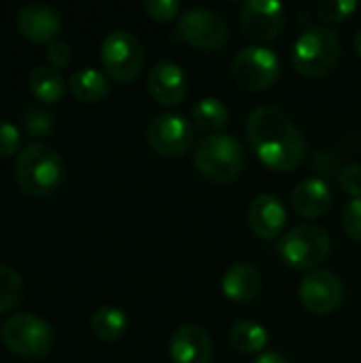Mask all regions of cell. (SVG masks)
Segmentation results:
<instances>
[{
	"mask_svg": "<svg viewBox=\"0 0 361 363\" xmlns=\"http://www.w3.org/2000/svg\"><path fill=\"white\" fill-rule=\"evenodd\" d=\"M247 136L262 164L274 172H291L306 157L302 130L279 106H257L247 119Z\"/></svg>",
	"mask_w": 361,
	"mask_h": 363,
	"instance_id": "6da1fadb",
	"label": "cell"
},
{
	"mask_svg": "<svg viewBox=\"0 0 361 363\" xmlns=\"http://www.w3.org/2000/svg\"><path fill=\"white\" fill-rule=\"evenodd\" d=\"M15 179L21 191L32 198H47L55 194L64 179L62 155L51 145L30 143L17 155Z\"/></svg>",
	"mask_w": 361,
	"mask_h": 363,
	"instance_id": "7a4b0ae2",
	"label": "cell"
},
{
	"mask_svg": "<svg viewBox=\"0 0 361 363\" xmlns=\"http://www.w3.org/2000/svg\"><path fill=\"white\" fill-rule=\"evenodd\" d=\"M340 57V43L332 28L315 26L304 30L291 51L294 68L309 79H321L330 74Z\"/></svg>",
	"mask_w": 361,
	"mask_h": 363,
	"instance_id": "3957f363",
	"label": "cell"
},
{
	"mask_svg": "<svg viewBox=\"0 0 361 363\" xmlns=\"http://www.w3.org/2000/svg\"><path fill=\"white\" fill-rule=\"evenodd\" d=\"M194 162L198 172L213 183H232L245 168V151L230 134H211L196 147Z\"/></svg>",
	"mask_w": 361,
	"mask_h": 363,
	"instance_id": "277c9868",
	"label": "cell"
},
{
	"mask_svg": "<svg viewBox=\"0 0 361 363\" xmlns=\"http://www.w3.org/2000/svg\"><path fill=\"white\" fill-rule=\"evenodd\" d=\"M330 251H332L330 234L315 223L296 225L279 240V255L287 266L296 270L317 268L330 257Z\"/></svg>",
	"mask_w": 361,
	"mask_h": 363,
	"instance_id": "5b68a950",
	"label": "cell"
},
{
	"mask_svg": "<svg viewBox=\"0 0 361 363\" xmlns=\"http://www.w3.org/2000/svg\"><path fill=\"white\" fill-rule=\"evenodd\" d=\"M2 342L19 357L26 359H40L49 353L53 345V332L49 323L32 313H17L11 315L2 330Z\"/></svg>",
	"mask_w": 361,
	"mask_h": 363,
	"instance_id": "8992f818",
	"label": "cell"
},
{
	"mask_svg": "<svg viewBox=\"0 0 361 363\" xmlns=\"http://www.w3.org/2000/svg\"><path fill=\"white\" fill-rule=\"evenodd\" d=\"M100 60L109 77L119 83L134 81L145 64V47L140 38L128 30H113L100 47Z\"/></svg>",
	"mask_w": 361,
	"mask_h": 363,
	"instance_id": "52a82bcc",
	"label": "cell"
},
{
	"mask_svg": "<svg viewBox=\"0 0 361 363\" xmlns=\"http://www.w3.org/2000/svg\"><path fill=\"white\" fill-rule=\"evenodd\" d=\"M228 23L213 9L196 6L185 11L172 32V38L200 51H217L228 43Z\"/></svg>",
	"mask_w": 361,
	"mask_h": 363,
	"instance_id": "ba28073f",
	"label": "cell"
},
{
	"mask_svg": "<svg viewBox=\"0 0 361 363\" xmlns=\"http://www.w3.org/2000/svg\"><path fill=\"white\" fill-rule=\"evenodd\" d=\"M279 57L274 51L262 45H253L236 53L232 62V74L236 83L247 91H266L279 79Z\"/></svg>",
	"mask_w": 361,
	"mask_h": 363,
	"instance_id": "9c48e42d",
	"label": "cell"
},
{
	"mask_svg": "<svg viewBox=\"0 0 361 363\" xmlns=\"http://www.w3.org/2000/svg\"><path fill=\"white\" fill-rule=\"evenodd\" d=\"M147 140L155 153L164 157H179L189 149L194 128L181 113H160L147 128Z\"/></svg>",
	"mask_w": 361,
	"mask_h": 363,
	"instance_id": "30bf717a",
	"label": "cell"
},
{
	"mask_svg": "<svg viewBox=\"0 0 361 363\" xmlns=\"http://www.w3.org/2000/svg\"><path fill=\"white\" fill-rule=\"evenodd\" d=\"M240 28L257 45L270 43L285 28V6L277 0H247L240 6Z\"/></svg>",
	"mask_w": 361,
	"mask_h": 363,
	"instance_id": "8fae6325",
	"label": "cell"
},
{
	"mask_svg": "<svg viewBox=\"0 0 361 363\" xmlns=\"http://www.w3.org/2000/svg\"><path fill=\"white\" fill-rule=\"evenodd\" d=\"M343 281L330 270H313L300 283V302L313 315H328L343 302Z\"/></svg>",
	"mask_w": 361,
	"mask_h": 363,
	"instance_id": "7c38bea8",
	"label": "cell"
},
{
	"mask_svg": "<svg viewBox=\"0 0 361 363\" xmlns=\"http://www.w3.org/2000/svg\"><path fill=\"white\" fill-rule=\"evenodd\" d=\"M19 32L34 43H53L62 30V15L45 2H28L17 11Z\"/></svg>",
	"mask_w": 361,
	"mask_h": 363,
	"instance_id": "4fadbf2b",
	"label": "cell"
},
{
	"mask_svg": "<svg viewBox=\"0 0 361 363\" xmlns=\"http://www.w3.org/2000/svg\"><path fill=\"white\" fill-rule=\"evenodd\" d=\"M147 89L157 104L174 106L183 102L187 94V77L179 64L157 62L147 74Z\"/></svg>",
	"mask_w": 361,
	"mask_h": 363,
	"instance_id": "5bb4252c",
	"label": "cell"
},
{
	"mask_svg": "<svg viewBox=\"0 0 361 363\" xmlns=\"http://www.w3.org/2000/svg\"><path fill=\"white\" fill-rule=\"evenodd\" d=\"M170 357L174 363H209L213 357L211 336L200 325H181L170 338Z\"/></svg>",
	"mask_w": 361,
	"mask_h": 363,
	"instance_id": "9a60e30c",
	"label": "cell"
},
{
	"mask_svg": "<svg viewBox=\"0 0 361 363\" xmlns=\"http://www.w3.org/2000/svg\"><path fill=\"white\" fill-rule=\"evenodd\" d=\"M285 223H287V211H285L283 202L277 196L262 194L251 202V206H249V225L260 238H264V240L279 238Z\"/></svg>",
	"mask_w": 361,
	"mask_h": 363,
	"instance_id": "2e32d148",
	"label": "cell"
},
{
	"mask_svg": "<svg viewBox=\"0 0 361 363\" xmlns=\"http://www.w3.org/2000/svg\"><path fill=\"white\" fill-rule=\"evenodd\" d=\"M332 204V191L326 181L321 179H304L296 185L291 191V206L300 217L317 219L330 211Z\"/></svg>",
	"mask_w": 361,
	"mask_h": 363,
	"instance_id": "e0dca14e",
	"label": "cell"
},
{
	"mask_svg": "<svg viewBox=\"0 0 361 363\" xmlns=\"http://www.w3.org/2000/svg\"><path fill=\"white\" fill-rule=\"evenodd\" d=\"M262 289V277L257 268L249 264L232 266L221 279V291L232 302H251Z\"/></svg>",
	"mask_w": 361,
	"mask_h": 363,
	"instance_id": "ac0fdd59",
	"label": "cell"
},
{
	"mask_svg": "<svg viewBox=\"0 0 361 363\" xmlns=\"http://www.w3.org/2000/svg\"><path fill=\"white\" fill-rule=\"evenodd\" d=\"M28 85H30V91L36 100L45 102V104H55L62 100L64 96V89H66V81L62 77V72L53 66H34L30 70V77H28Z\"/></svg>",
	"mask_w": 361,
	"mask_h": 363,
	"instance_id": "d6986e66",
	"label": "cell"
},
{
	"mask_svg": "<svg viewBox=\"0 0 361 363\" xmlns=\"http://www.w3.org/2000/svg\"><path fill=\"white\" fill-rule=\"evenodd\" d=\"M68 87L72 91V96L85 104H94V102H100L106 94H109V81L106 77L96 70V68H79L70 74V81H68Z\"/></svg>",
	"mask_w": 361,
	"mask_h": 363,
	"instance_id": "ffe728a7",
	"label": "cell"
},
{
	"mask_svg": "<svg viewBox=\"0 0 361 363\" xmlns=\"http://www.w3.org/2000/svg\"><path fill=\"white\" fill-rule=\"evenodd\" d=\"M91 332L102 342H117L128 328V317L117 306H102L91 315Z\"/></svg>",
	"mask_w": 361,
	"mask_h": 363,
	"instance_id": "44dd1931",
	"label": "cell"
},
{
	"mask_svg": "<svg viewBox=\"0 0 361 363\" xmlns=\"http://www.w3.org/2000/svg\"><path fill=\"white\" fill-rule=\"evenodd\" d=\"M230 342L236 351H240L245 355H253V353H260L266 349L268 332L257 321L243 319L230 330Z\"/></svg>",
	"mask_w": 361,
	"mask_h": 363,
	"instance_id": "7402d4cb",
	"label": "cell"
},
{
	"mask_svg": "<svg viewBox=\"0 0 361 363\" xmlns=\"http://www.w3.org/2000/svg\"><path fill=\"white\" fill-rule=\"evenodd\" d=\"M228 106L219 98H202L191 111V121L202 132H217L228 123Z\"/></svg>",
	"mask_w": 361,
	"mask_h": 363,
	"instance_id": "603a6c76",
	"label": "cell"
},
{
	"mask_svg": "<svg viewBox=\"0 0 361 363\" xmlns=\"http://www.w3.org/2000/svg\"><path fill=\"white\" fill-rule=\"evenodd\" d=\"M23 296V279L11 266L0 264V315L19 304Z\"/></svg>",
	"mask_w": 361,
	"mask_h": 363,
	"instance_id": "cb8c5ba5",
	"label": "cell"
},
{
	"mask_svg": "<svg viewBox=\"0 0 361 363\" xmlns=\"http://www.w3.org/2000/svg\"><path fill=\"white\" fill-rule=\"evenodd\" d=\"M55 125V119L51 113L43 111V108H28L21 113V130L28 134V136H47Z\"/></svg>",
	"mask_w": 361,
	"mask_h": 363,
	"instance_id": "d4e9b609",
	"label": "cell"
},
{
	"mask_svg": "<svg viewBox=\"0 0 361 363\" xmlns=\"http://www.w3.org/2000/svg\"><path fill=\"white\" fill-rule=\"evenodd\" d=\"M355 9H357L355 0H321L317 4V13L326 21H343L351 17Z\"/></svg>",
	"mask_w": 361,
	"mask_h": 363,
	"instance_id": "484cf974",
	"label": "cell"
},
{
	"mask_svg": "<svg viewBox=\"0 0 361 363\" xmlns=\"http://www.w3.org/2000/svg\"><path fill=\"white\" fill-rule=\"evenodd\" d=\"M143 9L147 11V15L155 21H162V23H168L172 19H177L181 6L177 0H145Z\"/></svg>",
	"mask_w": 361,
	"mask_h": 363,
	"instance_id": "4316f807",
	"label": "cell"
},
{
	"mask_svg": "<svg viewBox=\"0 0 361 363\" xmlns=\"http://www.w3.org/2000/svg\"><path fill=\"white\" fill-rule=\"evenodd\" d=\"M343 230L347 232L349 238L355 242H361V198H353L345 208H343Z\"/></svg>",
	"mask_w": 361,
	"mask_h": 363,
	"instance_id": "83f0119b",
	"label": "cell"
},
{
	"mask_svg": "<svg viewBox=\"0 0 361 363\" xmlns=\"http://www.w3.org/2000/svg\"><path fill=\"white\" fill-rule=\"evenodd\" d=\"M21 143V132L11 121L0 119V157H11Z\"/></svg>",
	"mask_w": 361,
	"mask_h": 363,
	"instance_id": "f1b7e54d",
	"label": "cell"
},
{
	"mask_svg": "<svg viewBox=\"0 0 361 363\" xmlns=\"http://www.w3.org/2000/svg\"><path fill=\"white\" fill-rule=\"evenodd\" d=\"M47 60L53 68H64L72 62V47L66 40L55 38L47 45Z\"/></svg>",
	"mask_w": 361,
	"mask_h": 363,
	"instance_id": "f546056e",
	"label": "cell"
},
{
	"mask_svg": "<svg viewBox=\"0 0 361 363\" xmlns=\"http://www.w3.org/2000/svg\"><path fill=\"white\" fill-rule=\"evenodd\" d=\"M340 187L351 198H361V164H349L343 168Z\"/></svg>",
	"mask_w": 361,
	"mask_h": 363,
	"instance_id": "4dcf8cb0",
	"label": "cell"
},
{
	"mask_svg": "<svg viewBox=\"0 0 361 363\" xmlns=\"http://www.w3.org/2000/svg\"><path fill=\"white\" fill-rule=\"evenodd\" d=\"M253 363H289L287 362V357L283 355V353H277V351H272V353H262L260 357H255Z\"/></svg>",
	"mask_w": 361,
	"mask_h": 363,
	"instance_id": "1f68e13d",
	"label": "cell"
},
{
	"mask_svg": "<svg viewBox=\"0 0 361 363\" xmlns=\"http://www.w3.org/2000/svg\"><path fill=\"white\" fill-rule=\"evenodd\" d=\"M355 51L361 55V30H357V34H355Z\"/></svg>",
	"mask_w": 361,
	"mask_h": 363,
	"instance_id": "d6a6232c",
	"label": "cell"
}]
</instances>
